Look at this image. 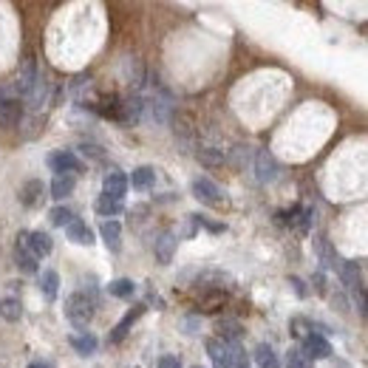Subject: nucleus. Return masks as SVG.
<instances>
[{"mask_svg":"<svg viewBox=\"0 0 368 368\" xmlns=\"http://www.w3.org/2000/svg\"><path fill=\"white\" fill-rule=\"evenodd\" d=\"M218 328H221V334H224V337H229V340H238V337L243 334V328H241L238 323H232V320H221V323H218Z\"/></svg>","mask_w":368,"mask_h":368,"instance_id":"cd10ccee","label":"nucleus"},{"mask_svg":"<svg viewBox=\"0 0 368 368\" xmlns=\"http://www.w3.org/2000/svg\"><path fill=\"white\" fill-rule=\"evenodd\" d=\"M192 195L201 201V204H209V207H215V204H221L224 201V190L212 181V178H207V176H201V178H192Z\"/></svg>","mask_w":368,"mask_h":368,"instance_id":"f03ea898","label":"nucleus"},{"mask_svg":"<svg viewBox=\"0 0 368 368\" xmlns=\"http://www.w3.org/2000/svg\"><path fill=\"white\" fill-rule=\"evenodd\" d=\"M42 201V181L40 178H28L20 190V204L23 207H37Z\"/></svg>","mask_w":368,"mask_h":368,"instance_id":"f8f14e48","label":"nucleus"},{"mask_svg":"<svg viewBox=\"0 0 368 368\" xmlns=\"http://www.w3.org/2000/svg\"><path fill=\"white\" fill-rule=\"evenodd\" d=\"M142 309H144V306H136V309H133V311H130V314H127V317H125V320H122V323H119V326L113 328V334H110V340H113V343H119V340H122V337L127 334L130 323H133V320H136V317L142 314Z\"/></svg>","mask_w":368,"mask_h":368,"instance_id":"a878e982","label":"nucleus"},{"mask_svg":"<svg viewBox=\"0 0 368 368\" xmlns=\"http://www.w3.org/2000/svg\"><path fill=\"white\" fill-rule=\"evenodd\" d=\"M159 368H181V362H178V357H170V354H167V357L159 360Z\"/></svg>","mask_w":368,"mask_h":368,"instance_id":"7c9ffc66","label":"nucleus"},{"mask_svg":"<svg viewBox=\"0 0 368 368\" xmlns=\"http://www.w3.org/2000/svg\"><path fill=\"white\" fill-rule=\"evenodd\" d=\"M229 351H232V368H252V365H249V357H246V351H243L241 345H232Z\"/></svg>","mask_w":368,"mask_h":368,"instance_id":"c85d7f7f","label":"nucleus"},{"mask_svg":"<svg viewBox=\"0 0 368 368\" xmlns=\"http://www.w3.org/2000/svg\"><path fill=\"white\" fill-rule=\"evenodd\" d=\"M102 192L110 195V198H116V201H122L125 192H127V178H125V173L110 170V173L105 176V181H102Z\"/></svg>","mask_w":368,"mask_h":368,"instance_id":"1a4fd4ad","label":"nucleus"},{"mask_svg":"<svg viewBox=\"0 0 368 368\" xmlns=\"http://www.w3.org/2000/svg\"><path fill=\"white\" fill-rule=\"evenodd\" d=\"M93 209L99 212V215H105V218H110V215H119L122 209H125V201H116V198H110V195H99L96 201H93Z\"/></svg>","mask_w":368,"mask_h":368,"instance_id":"aec40b11","label":"nucleus"},{"mask_svg":"<svg viewBox=\"0 0 368 368\" xmlns=\"http://www.w3.org/2000/svg\"><path fill=\"white\" fill-rule=\"evenodd\" d=\"M65 235H68V241L82 243V246H91V243H93V232H91V229H88V224H85V221H79V218H74V221L65 226Z\"/></svg>","mask_w":368,"mask_h":368,"instance_id":"9b49d317","label":"nucleus"},{"mask_svg":"<svg viewBox=\"0 0 368 368\" xmlns=\"http://www.w3.org/2000/svg\"><path fill=\"white\" fill-rule=\"evenodd\" d=\"M37 79H40L37 59H34V57H28V59L23 62V68H20V76H17V93H20V96H25V93L37 85Z\"/></svg>","mask_w":368,"mask_h":368,"instance_id":"0eeeda50","label":"nucleus"},{"mask_svg":"<svg viewBox=\"0 0 368 368\" xmlns=\"http://www.w3.org/2000/svg\"><path fill=\"white\" fill-rule=\"evenodd\" d=\"M82 150H85V153H88V156H102V153H99V147H91V144H85V147H82Z\"/></svg>","mask_w":368,"mask_h":368,"instance_id":"72a5a7b5","label":"nucleus"},{"mask_svg":"<svg viewBox=\"0 0 368 368\" xmlns=\"http://www.w3.org/2000/svg\"><path fill=\"white\" fill-rule=\"evenodd\" d=\"M74 184H76V178H74L71 173H57L54 181H51V195H54L57 201H62V198H68V195L74 192Z\"/></svg>","mask_w":368,"mask_h":368,"instance_id":"ddd939ff","label":"nucleus"},{"mask_svg":"<svg viewBox=\"0 0 368 368\" xmlns=\"http://www.w3.org/2000/svg\"><path fill=\"white\" fill-rule=\"evenodd\" d=\"M176 235L173 232H161L159 235V241H156V258L161 260V263H170V258H173V252H176Z\"/></svg>","mask_w":368,"mask_h":368,"instance_id":"6ab92c4d","label":"nucleus"},{"mask_svg":"<svg viewBox=\"0 0 368 368\" xmlns=\"http://www.w3.org/2000/svg\"><path fill=\"white\" fill-rule=\"evenodd\" d=\"M20 116H23V102L17 96H11V93H0V127L3 130L17 127Z\"/></svg>","mask_w":368,"mask_h":368,"instance_id":"7ed1b4c3","label":"nucleus"},{"mask_svg":"<svg viewBox=\"0 0 368 368\" xmlns=\"http://www.w3.org/2000/svg\"><path fill=\"white\" fill-rule=\"evenodd\" d=\"M108 292H110L113 297H133L136 283L127 280V277H119V280H110V283H108Z\"/></svg>","mask_w":368,"mask_h":368,"instance_id":"393cba45","label":"nucleus"},{"mask_svg":"<svg viewBox=\"0 0 368 368\" xmlns=\"http://www.w3.org/2000/svg\"><path fill=\"white\" fill-rule=\"evenodd\" d=\"M255 362H258V368H280V360H277V354L269 343L255 345Z\"/></svg>","mask_w":368,"mask_h":368,"instance_id":"a211bd4d","label":"nucleus"},{"mask_svg":"<svg viewBox=\"0 0 368 368\" xmlns=\"http://www.w3.org/2000/svg\"><path fill=\"white\" fill-rule=\"evenodd\" d=\"M48 167L54 170V176L57 173H79L82 170V161H79V156L76 153H71V150H54V153H48Z\"/></svg>","mask_w":368,"mask_h":368,"instance_id":"20e7f679","label":"nucleus"},{"mask_svg":"<svg viewBox=\"0 0 368 368\" xmlns=\"http://www.w3.org/2000/svg\"><path fill=\"white\" fill-rule=\"evenodd\" d=\"M17 266H20V272H25V275H37V272H40V260L25 249L23 238L17 241Z\"/></svg>","mask_w":368,"mask_h":368,"instance_id":"f3484780","label":"nucleus"},{"mask_svg":"<svg viewBox=\"0 0 368 368\" xmlns=\"http://www.w3.org/2000/svg\"><path fill=\"white\" fill-rule=\"evenodd\" d=\"M303 351L309 354V360H328L331 357V345L320 334H309L306 343H303Z\"/></svg>","mask_w":368,"mask_h":368,"instance_id":"9d476101","label":"nucleus"},{"mask_svg":"<svg viewBox=\"0 0 368 368\" xmlns=\"http://www.w3.org/2000/svg\"><path fill=\"white\" fill-rule=\"evenodd\" d=\"M334 269L340 272V277H343V283H345L348 289H357V286H360V269H357L351 260H337Z\"/></svg>","mask_w":368,"mask_h":368,"instance_id":"4be33fe9","label":"nucleus"},{"mask_svg":"<svg viewBox=\"0 0 368 368\" xmlns=\"http://www.w3.org/2000/svg\"><path fill=\"white\" fill-rule=\"evenodd\" d=\"M292 215H297V229L300 232L311 229V209H292Z\"/></svg>","mask_w":368,"mask_h":368,"instance_id":"c756f323","label":"nucleus"},{"mask_svg":"<svg viewBox=\"0 0 368 368\" xmlns=\"http://www.w3.org/2000/svg\"><path fill=\"white\" fill-rule=\"evenodd\" d=\"M93 297H88L85 292H74L68 300H65V317L79 328V326H88L91 317H93Z\"/></svg>","mask_w":368,"mask_h":368,"instance_id":"f257e3e1","label":"nucleus"},{"mask_svg":"<svg viewBox=\"0 0 368 368\" xmlns=\"http://www.w3.org/2000/svg\"><path fill=\"white\" fill-rule=\"evenodd\" d=\"M153 181H156V170H153V167H147V164L136 167V170H133V176H130V184H133L136 190H147V187H153Z\"/></svg>","mask_w":368,"mask_h":368,"instance_id":"412c9836","label":"nucleus"},{"mask_svg":"<svg viewBox=\"0 0 368 368\" xmlns=\"http://www.w3.org/2000/svg\"><path fill=\"white\" fill-rule=\"evenodd\" d=\"M286 368H314V360H309V354L297 345H292L286 351Z\"/></svg>","mask_w":368,"mask_h":368,"instance_id":"b1692460","label":"nucleus"},{"mask_svg":"<svg viewBox=\"0 0 368 368\" xmlns=\"http://www.w3.org/2000/svg\"><path fill=\"white\" fill-rule=\"evenodd\" d=\"M192 368H201V365H192Z\"/></svg>","mask_w":368,"mask_h":368,"instance_id":"f704fd0d","label":"nucleus"},{"mask_svg":"<svg viewBox=\"0 0 368 368\" xmlns=\"http://www.w3.org/2000/svg\"><path fill=\"white\" fill-rule=\"evenodd\" d=\"M0 317L8 320V323L20 320V317H23V303H20L17 297H3V300H0Z\"/></svg>","mask_w":368,"mask_h":368,"instance_id":"5701e85b","label":"nucleus"},{"mask_svg":"<svg viewBox=\"0 0 368 368\" xmlns=\"http://www.w3.org/2000/svg\"><path fill=\"white\" fill-rule=\"evenodd\" d=\"M28 368H54V365L45 362V360H34V362H28Z\"/></svg>","mask_w":368,"mask_h":368,"instance_id":"473e14b6","label":"nucleus"},{"mask_svg":"<svg viewBox=\"0 0 368 368\" xmlns=\"http://www.w3.org/2000/svg\"><path fill=\"white\" fill-rule=\"evenodd\" d=\"M207 354H209L215 368H232V351H229V345L224 340H215V337L207 340Z\"/></svg>","mask_w":368,"mask_h":368,"instance_id":"6e6552de","label":"nucleus"},{"mask_svg":"<svg viewBox=\"0 0 368 368\" xmlns=\"http://www.w3.org/2000/svg\"><path fill=\"white\" fill-rule=\"evenodd\" d=\"M20 238H23V243H25V249H28L37 260L45 258V255H51V238H48L45 232L34 229V232H23Z\"/></svg>","mask_w":368,"mask_h":368,"instance_id":"423d86ee","label":"nucleus"},{"mask_svg":"<svg viewBox=\"0 0 368 368\" xmlns=\"http://www.w3.org/2000/svg\"><path fill=\"white\" fill-rule=\"evenodd\" d=\"M99 235H102V241H105V246H108L110 252L119 249V238H122V226H119V221H102Z\"/></svg>","mask_w":368,"mask_h":368,"instance_id":"dca6fc26","label":"nucleus"},{"mask_svg":"<svg viewBox=\"0 0 368 368\" xmlns=\"http://www.w3.org/2000/svg\"><path fill=\"white\" fill-rule=\"evenodd\" d=\"M40 292H42L45 300H57V294H59V275H57V269H45L40 275Z\"/></svg>","mask_w":368,"mask_h":368,"instance_id":"4468645a","label":"nucleus"},{"mask_svg":"<svg viewBox=\"0 0 368 368\" xmlns=\"http://www.w3.org/2000/svg\"><path fill=\"white\" fill-rule=\"evenodd\" d=\"M277 173H280V167H277L275 156L260 147V150L255 153V178H258L260 184H269V181L277 178Z\"/></svg>","mask_w":368,"mask_h":368,"instance_id":"39448f33","label":"nucleus"},{"mask_svg":"<svg viewBox=\"0 0 368 368\" xmlns=\"http://www.w3.org/2000/svg\"><path fill=\"white\" fill-rule=\"evenodd\" d=\"M292 286H294V292H297L300 297H306V289H303V280H300V277H292Z\"/></svg>","mask_w":368,"mask_h":368,"instance_id":"2f4dec72","label":"nucleus"},{"mask_svg":"<svg viewBox=\"0 0 368 368\" xmlns=\"http://www.w3.org/2000/svg\"><path fill=\"white\" fill-rule=\"evenodd\" d=\"M48 221H51L54 226H68V224L74 221V212H71L68 207H54V209L48 212Z\"/></svg>","mask_w":368,"mask_h":368,"instance_id":"bb28decb","label":"nucleus"},{"mask_svg":"<svg viewBox=\"0 0 368 368\" xmlns=\"http://www.w3.org/2000/svg\"><path fill=\"white\" fill-rule=\"evenodd\" d=\"M68 343H71V348H74L76 354H82V357H91V354L96 351V345H99V343H96V337H93V334H88V331L71 334V340H68Z\"/></svg>","mask_w":368,"mask_h":368,"instance_id":"2eb2a0df","label":"nucleus"}]
</instances>
